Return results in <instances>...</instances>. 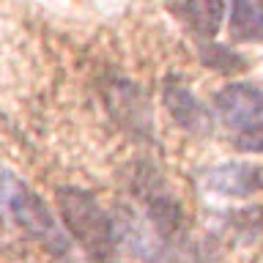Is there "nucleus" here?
I'll use <instances>...</instances> for the list:
<instances>
[{
    "label": "nucleus",
    "mask_w": 263,
    "mask_h": 263,
    "mask_svg": "<svg viewBox=\"0 0 263 263\" xmlns=\"http://www.w3.org/2000/svg\"><path fill=\"white\" fill-rule=\"evenodd\" d=\"M55 200L66 236L82 247L90 263H118L115 219L102 209L93 195L80 186H58Z\"/></svg>",
    "instance_id": "1"
},
{
    "label": "nucleus",
    "mask_w": 263,
    "mask_h": 263,
    "mask_svg": "<svg viewBox=\"0 0 263 263\" xmlns=\"http://www.w3.org/2000/svg\"><path fill=\"white\" fill-rule=\"evenodd\" d=\"M0 211L8 214L25 233L36 244H41L52 255L71 252V238L66 236L63 225L55 219V214L47 209V203L33 192V189L20 181L14 173L0 170Z\"/></svg>",
    "instance_id": "2"
},
{
    "label": "nucleus",
    "mask_w": 263,
    "mask_h": 263,
    "mask_svg": "<svg viewBox=\"0 0 263 263\" xmlns=\"http://www.w3.org/2000/svg\"><path fill=\"white\" fill-rule=\"evenodd\" d=\"M219 121L233 132L241 151H263V88L252 82H233L214 96Z\"/></svg>",
    "instance_id": "3"
},
{
    "label": "nucleus",
    "mask_w": 263,
    "mask_h": 263,
    "mask_svg": "<svg viewBox=\"0 0 263 263\" xmlns=\"http://www.w3.org/2000/svg\"><path fill=\"white\" fill-rule=\"evenodd\" d=\"M135 192L145 205V222L151 225L154 233L164 244L173 241V238H181V233H184V211H181L173 192L164 186L159 173L151 167H140L137 181H135Z\"/></svg>",
    "instance_id": "4"
},
{
    "label": "nucleus",
    "mask_w": 263,
    "mask_h": 263,
    "mask_svg": "<svg viewBox=\"0 0 263 263\" xmlns=\"http://www.w3.org/2000/svg\"><path fill=\"white\" fill-rule=\"evenodd\" d=\"M162 102L170 118L192 137H209L214 132V118L181 77H167L162 85Z\"/></svg>",
    "instance_id": "5"
},
{
    "label": "nucleus",
    "mask_w": 263,
    "mask_h": 263,
    "mask_svg": "<svg viewBox=\"0 0 263 263\" xmlns=\"http://www.w3.org/2000/svg\"><path fill=\"white\" fill-rule=\"evenodd\" d=\"M200 184L214 195L250 197L263 186V167L252 162H222L200 173Z\"/></svg>",
    "instance_id": "6"
},
{
    "label": "nucleus",
    "mask_w": 263,
    "mask_h": 263,
    "mask_svg": "<svg viewBox=\"0 0 263 263\" xmlns=\"http://www.w3.org/2000/svg\"><path fill=\"white\" fill-rule=\"evenodd\" d=\"M167 11L197 36H214L225 20L228 6L222 0H186V3H170Z\"/></svg>",
    "instance_id": "7"
},
{
    "label": "nucleus",
    "mask_w": 263,
    "mask_h": 263,
    "mask_svg": "<svg viewBox=\"0 0 263 263\" xmlns=\"http://www.w3.org/2000/svg\"><path fill=\"white\" fill-rule=\"evenodd\" d=\"M228 22L236 41H263V0L233 3Z\"/></svg>",
    "instance_id": "8"
},
{
    "label": "nucleus",
    "mask_w": 263,
    "mask_h": 263,
    "mask_svg": "<svg viewBox=\"0 0 263 263\" xmlns=\"http://www.w3.org/2000/svg\"><path fill=\"white\" fill-rule=\"evenodd\" d=\"M200 61L214 71H236V69H241V63H244L230 47L214 44V41L200 47Z\"/></svg>",
    "instance_id": "9"
},
{
    "label": "nucleus",
    "mask_w": 263,
    "mask_h": 263,
    "mask_svg": "<svg viewBox=\"0 0 263 263\" xmlns=\"http://www.w3.org/2000/svg\"><path fill=\"white\" fill-rule=\"evenodd\" d=\"M0 219H3V211H0Z\"/></svg>",
    "instance_id": "10"
}]
</instances>
